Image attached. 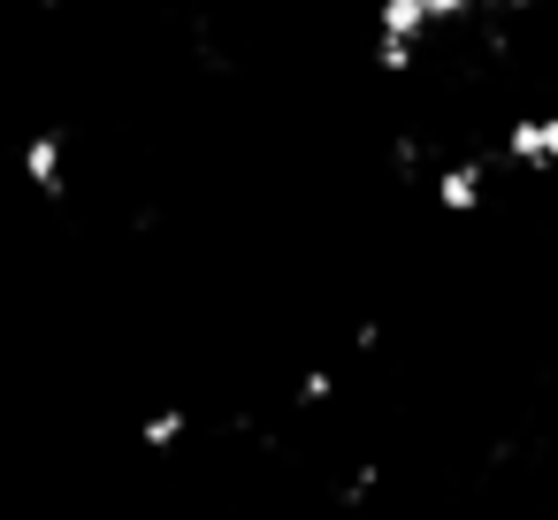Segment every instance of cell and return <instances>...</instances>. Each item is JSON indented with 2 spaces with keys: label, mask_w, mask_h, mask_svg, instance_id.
<instances>
[{
  "label": "cell",
  "mask_w": 558,
  "mask_h": 520,
  "mask_svg": "<svg viewBox=\"0 0 558 520\" xmlns=\"http://www.w3.org/2000/svg\"><path fill=\"white\" fill-rule=\"evenodd\" d=\"M428 192H436V215H482L489 207V161L482 154H466V161H444L436 177H428Z\"/></svg>",
  "instance_id": "cell-1"
},
{
  "label": "cell",
  "mask_w": 558,
  "mask_h": 520,
  "mask_svg": "<svg viewBox=\"0 0 558 520\" xmlns=\"http://www.w3.org/2000/svg\"><path fill=\"white\" fill-rule=\"evenodd\" d=\"M497 154L512 169H527V177H550L558 169V116H512L505 138H497Z\"/></svg>",
  "instance_id": "cell-2"
},
{
  "label": "cell",
  "mask_w": 558,
  "mask_h": 520,
  "mask_svg": "<svg viewBox=\"0 0 558 520\" xmlns=\"http://www.w3.org/2000/svg\"><path fill=\"white\" fill-rule=\"evenodd\" d=\"M24 184L39 199H62L70 192V131H32L24 138Z\"/></svg>",
  "instance_id": "cell-3"
},
{
  "label": "cell",
  "mask_w": 558,
  "mask_h": 520,
  "mask_svg": "<svg viewBox=\"0 0 558 520\" xmlns=\"http://www.w3.org/2000/svg\"><path fill=\"white\" fill-rule=\"evenodd\" d=\"M184 436H192V413H184V406H154V413L138 421V444H146V451H177Z\"/></svg>",
  "instance_id": "cell-4"
},
{
  "label": "cell",
  "mask_w": 558,
  "mask_h": 520,
  "mask_svg": "<svg viewBox=\"0 0 558 520\" xmlns=\"http://www.w3.org/2000/svg\"><path fill=\"white\" fill-rule=\"evenodd\" d=\"M329 398H337V375L329 367H306L299 375V406H329Z\"/></svg>",
  "instance_id": "cell-5"
},
{
  "label": "cell",
  "mask_w": 558,
  "mask_h": 520,
  "mask_svg": "<svg viewBox=\"0 0 558 520\" xmlns=\"http://www.w3.org/2000/svg\"><path fill=\"white\" fill-rule=\"evenodd\" d=\"M24 9H62V0H24Z\"/></svg>",
  "instance_id": "cell-6"
}]
</instances>
